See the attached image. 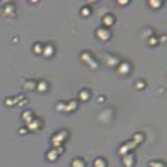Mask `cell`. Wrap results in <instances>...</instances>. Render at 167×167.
Instances as JSON below:
<instances>
[{"instance_id": "obj_1", "label": "cell", "mask_w": 167, "mask_h": 167, "mask_svg": "<svg viewBox=\"0 0 167 167\" xmlns=\"http://www.w3.org/2000/svg\"><path fill=\"white\" fill-rule=\"evenodd\" d=\"M97 36L102 40H106V39H109L110 34H109V31H106L105 29H99L97 30Z\"/></svg>"}, {"instance_id": "obj_2", "label": "cell", "mask_w": 167, "mask_h": 167, "mask_svg": "<svg viewBox=\"0 0 167 167\" xmlns=\"http://www.w3.org/2000/svg\"><path fill=\"white\" fill-rule=\"evenodd\" d=\"M56 158H57V150L52 149L51 152H48V159H49V161H55Z\"/></svg>"}, {"instance_id": "obj_3", "label": "cell", "mask_w": 167, "mask_h": 167, "mask_svg": "<svg viewBox=\"0 0 167 167\" xmlns=\"http://www.w3.org/2000/svg\"><path fill=\"white\" fill-rule=\"evenodd\" d=\"M75 109H77V102H75V101L69 102L67 106L65 107V110H67V111H70V110H75Z\"/></svg>"}, {"instance_id": "obj_4", "label": "cell", "mask_w": 167, "mask_h": 167, "mask_svg": "<svg viewBox=\"0 0 167 167\" xmlns=\"http://www.w3.org/2000/svg\"><path fill=\"white\" fill-rule=\"evenodd\" d=\"M43 53H44V56H45V57H49V56H52V53H53V48H52L51 45H47V47H45V49H44V52H43Z\"/></svg>"}, {"instance_id": "obj_5", "label": "cell", "mask_w": 167, "mask_h": 167, "mask_svg": "<svg viewBox=\"0 0 167 167\" xmlns=\"http://www.w3.org/2000/svg\"><path fill=\"white\" fill-rule=\"evenodd\" d=\"M39 126H40V123L38 122V121H35L34 123H29V128H30V130H36Z\"/></svg>"}, {"instance_id": "obj_6", "label": "cell", "mask_w": 167, "mask_h": 167, "mask_svg": "<svg viewBox=\"0 0 167 167\" xmlns=\"http://www.w3.org/2000/svg\"><path fill=\"white\" fill-rule=\"evenodd\" d=\"M95 167H105V162H104V161H102L101 158L96 159V162H95Z\"/></svg>"}, {"instance_id": "obj_7", "label": "cell", "mask_w": 167, "mask_h": 167, "mask_svg": "<svg viewBox=\"0 0 167 167\" xmlns=\"http://www.w3.org/2000/svg\"><path fill=\"white\" fill-rule=\"evenodd\" d=\"M73 167H84V163L80 159H75L73 162Z\"/></svg>"}, {"instance_id": "obj_8", "label": "cell", "mask_w": 167, "mask_h": 167, "mask_svg": "<svg viewBox=\"0 0 167 167\" xmlns=\"http://www.w3.org/2000/svg\"><path fill=\"white\" fill-rule=\"evenodd\" d=\"M128 69H130V67H128L127 64H122V66L119 67V71H121V73H127Z\"/></svg>"}, {"instance_id": "obj_9", "label": "cell", "mask_w": 167, "mask_h": 167, "mask_svg": "<svg viewBox=\"0 0 167 167\" xmlns=\"http://www.w3.org/2000/svg\"><path fill=\"white\" fill-rule=\"evenodd\" d=\"M38 89H39V91H45L47 89V83L45 82L39 83V84H38Z\"/></svg>"}, {"instance_id": "obj_10", "label": "cell", "mask_w": 167, "mask_h": 167, "mask_svg": "<svg viewBox=\"0 0 167 167\" xmlns=\"http://www.w3.org/2000/svg\"><path fill=\"white\" fill-rule=\"evenodd\" d=\"M105 25L106 26H110V25H113V21H114V20H113L111 17H105Z\"/></svg>"}, {"instance_id": "obj_11", "label": "cell", "mask_w": 167, "mask_h": 167, "mask_svg": "<svg viewBox=\"0 0 167 167\" xmlns=\"http://www.w3.org/2000/svg\"><path fill=\"white\" fill-rule=\"evenodd\" d=\"M79 97L82 99V100H87L88 99V93L87 92H80L79 93Z\"/></svg>"}, {"instance_id": "obj_12", "label": "cell", "mask_w": 167, "mask_h": 167, "mask_svg": "<svg viewBox=\"0 0 167 167\" xmlns=\"http://www.w3.org/2000/svg\"><path fill=\"white\" fill-rule=\"evenodd\" d=\"M150 3V7H155V8H158V7H161V2H149Z\"/></svg>"}, {"instance_id": "obj_13", "label": "cell", "mask_w": 167, "mask_h": 167, "mask_svg": "<svg viewBox=\"0 0 167 167\" xmlns=\"http://www.w3.org/2000/svg\"><path fill=\"white\" fill-rule=\"evenodd\" d=\"M125 163H126L127 167H130L131 166V157H126L125 158Z\"/></svg>"}, {"instance_id": "obj_14", "label": "cell", "mask_w": 167, "mask_h": 167, "mask_svg": "<svg viewBox=\"0 0 167 167\" xmlns=\"http://www.w3.org/2000/svg\"><path fill=\"white\" fill-rule=\"evenodd\" d=\"M34 51H35V53H40V52L43 51V49H42V45H40V44H36Z\"/></svg>"}, {"instance_id": "obj_15", "label": "cell", "mask_w": 167, "mask_h": 167, "mask_svg": "<svg viewBox=\"0 0 167 167\" xmlns=\"http://www.w3.org/2000/svg\"><path fill=\"white\" fill-rule=\"evenodd\" d=\"M152 166H153V167H163V165L157 163V162H152Z\"/></svg>"}, {"instance_id": "obj_16", "label": "cell", "mask_w": 167, "mask_h": 167, "mask_svg": "<svg viewBox=\"0 0 167 167\" xmlns=\"http://www.w3.org/2000/svg\"><path fill=\"white\" fill-rule=\"evenodd\" d=\"M149 43H150V45H154L155 43H157V40H155V39H153V38H152V39L149 40Z\"/></svg>"}, {"instance_id": "obj_17", "label": "cell", "mask_w": 167, "mask_h": 167, "mask_svg": "<svg viewBox=\"0 0 167 167\" xmlns=\"http://www.w3.org/2000/svg\"><path fill=\"white\" fill-rule=\"evenodd\" d=\"M33 84H34V82L27 83V84H26V88H33Z\"/></svg>"}, {"instance_id": "obj_18", "label": "cell", "mask_w": 167, "mask_h": 167, "mask_svg": "<svg viewBox=\"0 0 167 167\" xmlns=\"http://www.w3.org/2000/svg\"><path fill=\"white\" fill-rule=\"evenodd\" d=\"M88 9H83V16H88Z\"/></svg>"}, {"instance_id": "obj_19", "label": "cell", "mask_w": 167, "mask_h": 167, "mask_svg": "<svg viewBox=\"0 0 167 167\" xmlns=\"http://www.w3.org/2000/svg\"><path fill=\"white\" fill-rule=\"evenodd\" d=\"M144 85H145V84H144V83H141V82H140V83H137V87H139V88H143Z\"/></svg>"}]
</instances>
